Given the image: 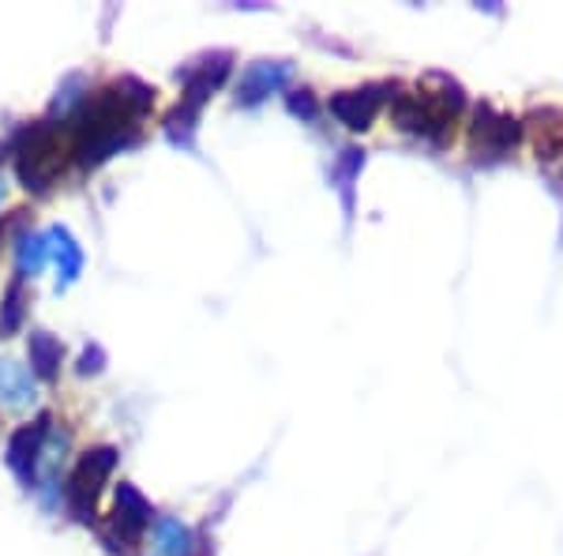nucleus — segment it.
<instances>
[{"instance_id": "1", "label": "nucleus", "mask_w": 563, "mask_h": 556, "mask_svg": "<svg viewBox=\"0 0 563 556\" xmlns=\"http://www.w3.org/2000/svg\"><path fill=\"white\" fill-rule=\"evenodd\" d=\"M132 84H117L102 90L95 102L87 106V113L79 117V140H76V151L79 159L87 162H102L109 159L117 148L132 140L135 132V121L143 117V109L151 106V95L154 90L147 87H135V95H129Z\"/></svg>"}, {"instance_id": "2", "label": "nucleus", "mask_w": 563, "mask_h": 556, "mask_svg": "<svg viewBox=\"0 0 563 556\" xmlns=\"http://www.w3.org/2000/svg\"><path fill=\"white\" fill-rule=\"evenodd\" d=\"M65 170V143L53 129H34L20 151V177L26 188H49Z\"/></svg>"}, {"instance_id": "3", "label": "nucleus", "mask_w": 563, "mask_h": 556, "mask_svg": "<svg viewBox=\"0 0 563 556\" xmlns=\"http://www.w3.org/2000/svg\"><path fill=\"white\" fill-rule=\"evenodd\" d=\"M113 462H117L113 448H95V451H87L84 459H79V467H76V473H71V481H68V504H71V512H76L79 519L95 515L98 492H102V481L109 478Z\"/></svg>"}, {"instance_id": "4", "label": "nucleus", "mask_w": 563, "mask_h": 556, "mask_svg": "<svg viewBox=\"0 0 563 556\" xmlns=\"http://www.w3.org/2000/svg\"><path fill=\"white\" fill-rule=\"evenodd\" d=\"M38 399V391H34V377L31 369L12 358L0 361V403L8 410H26Z\"/></svg>"}, {"instance_id": "5", "label": "nucleus", "mask_w": 563, "mask_h": 556, "mask_svg": "<svg viewBox=\"0 0 563 556\" xmlns=\"http://www.w3.org/2000/svg\"><path fill=\"white\" fill-rule=\"evenodd\" d=\"M42 436H45V422L23 425L20 433L12 436V444H8V467L20 473V478H31V467L42 455Z\"/></svg>"}, {"instance_id": "6", "label": "nucleus", "mask_w": 563, "mask_h": 556, "mask_svg": "<svg viewBox=\"0 0 563 556\" xmlns=\"http://www.w3.org/2000/svg\"><path fill=\"white\" fill-rule=\"evenodd\" d=\"M117 523L129 526V534H140L151 523V504L132 486H121L117 492Z\"/></svg>"}, {"instance_id": "7", "label": "nucleus", "mask_w": 563, "mask_h": 556, "mask_svg": "<svg viewBox=\"0 0 563 556\" xmlns=\"http://www.w3.org/2000/svg\"><path fill=\"white\" fill-rule=\"evenodd\" d=\"M45 241H49V257L57 260V268H60V279L71 282L79 275V268H84V257H79L76 241H71L65 230H49L45 233Z\"/></svg>"}, {"instance_id": "8", "label": "nucleus", "mask_w": 563, "mask_h": 556, "mask_svg": "<svg viewBox=\"0 0 563 556\" xmlns=\"http://www.w3.org/2000/svg\"><path fill=\"white\" fill-rule=\"evenodd\" d=\"M31 364H34V372L38 377H57V364H60V342L53 339V335H31Z\"/></svg>"}, {"instance_id": "9", "label": "nucleus", "mask_w": 563, "mask_h": 556, "mask_svg": "<svg viewBox=\"0 0 563 556\" xmlns=\"http://www.w3.org/2000/svg\"><path fill=\"white\" fill-rule=\"evenodd\" d=\"M188 531L177 519H162L158 534H154V556H188Z\"/></svg>"}, {"instance_id": "10", "label": "nucleus", "mask_w": 563, "mask_h": 556, "mask_svg": "<svg viewBox=\"0 0 563 556\" xmlns=\"http://www.w3.org/2000/svg\"><path fill=\"white\" fill-rule=\"evenodd\" d=\"M334 113L350 124V129H368L372 113H376V102L368 95H342L334 98Z\"/></svg>"}, {"instance_id": "11", "label": "nucleus", "mask_w": 563, "mask_h": 556, "mask_svg": "<svg viewBox=\"0 0 563 556\" xmlns=\"http://www.w3.org/2000/svg\"><path fill=\"white\" fill-rule=\"evenodd\" d=\"M20 324H23V282L15 279L4 294V305H0V335H12Z\"/></svg>"}, {"instance_id": "12", "label": "nucleus", "mask_w": 563, "mask_h": 556, "mask_svg": "<svg viewBox=\"0 0 563 556\" xmlns=\"http://www.w3.org/2000/svg\"><path fill=\"white\" fill-rule=\"evenodd\" d=\"M49 260V241H45V237H23L20 241V271L26 275V271H38L42 263Z\"/></svg>"}, {"instance_id": "13", "label": "nucleus", "mask_w": 563, "mask_h": 556, "mask_svg": "<svg viewBox=\"0 0 563 556\" xmlns=\"http://www.w3.org/2000/svg\"><path fill=\"white\" fill-rule=\"evenodd\" d=\"M0 199H4V181H0Z\"/></svg>"}]
</instances>
